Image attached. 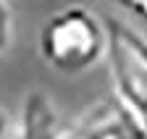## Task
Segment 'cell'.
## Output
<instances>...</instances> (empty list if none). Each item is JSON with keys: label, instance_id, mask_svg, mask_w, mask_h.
Wrapping results in <instances>:
<instances>
[{"label": "cell", "instance_id": "6da1fadb", "mask_svg": "<svg viewBox=\"0 0 147 139\" xmlns=\"http://www.w3.org/2000/svg\"><path fill=\"white\" fill-rule=\"evenodd\" d=\"M102 13L84 3H68L53 11L40 26L37 50L47 68L63 76H82L105 60Z\"/></svg>", "mask_w": 147, "mask_h": 139}, {"label": "cell", "instance_id": "52a82bcc", "mask_svg": "<svg viewBox=\"0 0 147 139\" xmlns=\"http://www.w3.org/2000/svg\"><path fill=\"white\" fill-rule=\"evenodd\" d=\"M11 121L13 118L0 108V139H8V134H11Z\"/></svg>", "mask_w": 147, "mask_h": 139}, {"label": "cell", "instance_id": "277c9868", "mask_svg": "<svg viewBox=\"0 0 147 139\" xmlns=\"http://www.w3.org/2000/svg\"><path fill=\"white\" fill-rule=\"evenodd\" d=\"M61 113L45 89H29L11 121L8 139H61Z\"/></svg>", "mask_w": 147, "mask_h": 139}, {"label": "cell", "instance_id": "3957f363", "mask_svg": "<svg viewBox=\"0 0 147 139\" xmlns=\"http://www.w3.org/2000/svg\"><path fill=\"white\" fill-rule=\"evenodd\" d=\"M61 139H147V121L110 95L61 126Z\"/></svg>", "mask_w": 147, "mask_h": 139}, {"label": "cell", "instance_id": "5b68a950", "mask_svg": "<svg viewBox=\"0 0 147 139\" xmlns=\"http://www.w3.org/2000/svg\"><path fill=\"white\" fill-rule=\"evenodd\" d=\"M13 34H16V19H13L11 0H0V55L11 50Z\"/></svg>", "mask_w": 147, "mask_h": 139}, {"label": "cell", "instance_id": "7a4b0ae2", "mask_svg": "<svg viewBox=\"0 0 147 139\" xmlns=\"http://www.w3.org/2000/svg\"><path fill=\"white\" fill-rule=\"evenodd\" d=\"M105 24V60L113 97L123 108L147 121V34L131 21L102 13Z\"/></svg>", "mask_w": 147, "mask_h": 139}, {"label": "cell", "instance_id": "8992f818", "mask_svg": "<svg viewBox=\"0 0 147 139\" xmlns=\"http://www.w3.org/2000/svg\"><path fill=\"white\" fill-rule=\"evenodd\" d=\"M118 5H123L126 11H131L134 16H139V19L147 21V0H116Z\"/></svg>", "mask_w": 147, "mask_h": 139}]
</instances>
